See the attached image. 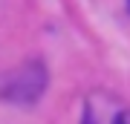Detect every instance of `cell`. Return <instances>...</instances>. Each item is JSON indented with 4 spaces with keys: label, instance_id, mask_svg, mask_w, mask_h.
Wrapping results in <instances>:
<instances>
[{
    "label": "cell",
    "instance_id": "277c9868",
    "mask_svg": "<svg viewBox=\"0 0 130 124\" xmlns=\"http://www.w3.org/2000/svg\"><path fill=\"white\" fill-rule=\"evenodd\" d=\"M127 6H130V0H127Z\"/></svg>",
    "mask_w": 130,
    "mask_h": 124
},
{
    "label": "cell",
    "instance_id": "6da1fadb",
    "mask_svg": "<svg viewBox=\"0 0 130 124\" xmlns=\"http://www.w3.org/2000/svg\"><path fill=\"white\" fill-rule=\"evenodd\" d=\"M43 90H46V72H43L41 64L18 66L3 81V95L12 104H35Z\"/></svg>",
    "mask_w": 130,
    "mask_h": 124
},
{
    "label": "cell",
    "instance_id": "7a4b0ae2",
    "mask_svg": "<svg viewBox=\"0 0 130 124\" xmlns=\"http://www.w3.org/2000/svg\"><path fill=\"white\" fill-rule=\"evenodd\" d=\"M84 124H95V118H93V113L87 110V115H84Z\"/></svg>",
    "mask_w": 130,
    "mask_h": 124
},
{
    "label": "cell",
    "instance_id": "3957f363",
    "mask_svg": "<svg viewBox=\"0 0 130 124\" xmlns=\"http://www.w3.org/2000/svg\"><path fill=\"white\" fill-rule=\"evenodd\" d=\"M113 124H127V118H124V115H116V121H113Z\"/></svg>",
    "mask_w": 130,
    "mask_h": 124
}]
</instances>
